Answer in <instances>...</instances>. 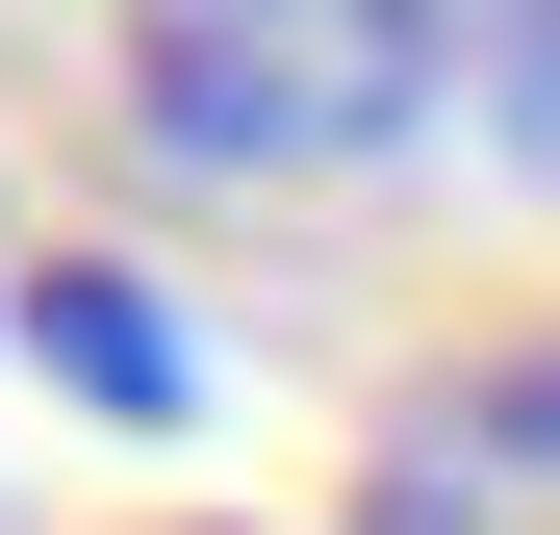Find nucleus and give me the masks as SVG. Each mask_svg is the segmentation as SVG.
Returning <instances> with one entry per match:
<instances>
[{
    "label": "nucleus",
    "instance_id": "nucleus-1",
    "mask_svg": "<svg viewBox=\"0 0 560 535\" xmlns=\"http://www.w3.org/2000/svg\"><path fill=\"white\" fill-rule=\"evenodd\" d=\"M128 103L205 178H383L458 103V0H128Z\"/></svg>",
    "mask_w": 560,
    "mask_h": 535
},
{
    "label": "nucleus",
    "instance_id": "nucleus-2",
    "mask_svg": "<svg viewBox=\"0 0 560 535\" xmlns=\"http://www.w3.org/2000/svg\"><path fill=\"white\" fill-rule=\"evenodd\" d=\"M357 535H560V357H458V383H408L383 460H357Z\"/></svg>",
    "mask_w": 560,
    "mask_h": 535
},
{
    "label": "nucleus",
    "instance_id": "nucleus-3",
    "mask_svg": "<svg viewBox=\"0 0 560 535\" xmlns=\"http://www.w3.org/2000/svg\"><path fill=\"white\" fill-rule=\"evenodd\" d=\"M26 357H51L103 433H178V408H205V383H178V306L128 281V255H51V281H26Z\"/></svg>",
    "mask_w": 560,
    "mask_h": 535
}]
</instances>
